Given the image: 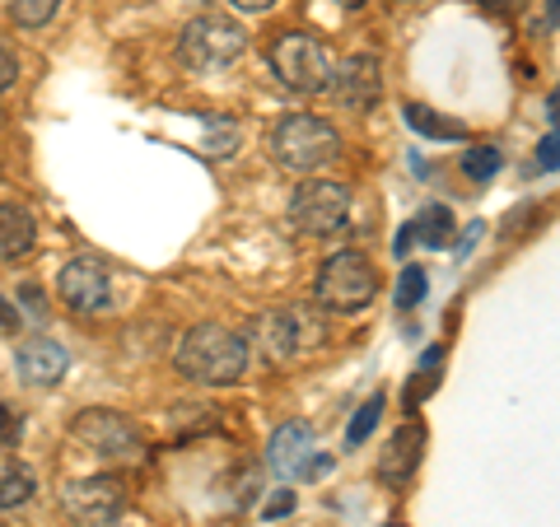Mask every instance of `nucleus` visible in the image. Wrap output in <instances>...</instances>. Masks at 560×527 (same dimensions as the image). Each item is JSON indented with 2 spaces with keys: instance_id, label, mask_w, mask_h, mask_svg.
Here are the masks:
<instances>
[{
  "instance_id": "obj_1",
  "label": "nucleus",
  "mask_w": 560,
  "mask_h": 527,
  "mask_svg": "<svg viewBox=\"0 0 560 527\" xmlns=\"http://www.w3.org/2000/svg\"><path fill=\"white\" fill-rule=\"evenodd\" d=\"M173 364H178V374L191 378V383L230 388V383H238L243 374H248V341H243L238 331L220 327V323H201L178 341Z\"/></svg>"
},
{
  "instance_id": "obj_2",
  "label": "nucleus",
  "mask_w": 560,
  "mask_h": 527,
  "mask_svg": "<svg viewBox=\"0 0 560 527\" xmlns=\"http://www.w3.org/2000/svg\"><path fill=\"white\" fill-rule=\"evenodd\" d=\"M378 271L374 261L346 248V253H331L323 267H318V280H313V298H318L323 313H341V318H350V313H364L378 298Z\"/></svg>"
},
{
  "instance_id": "obj_3",
  "label": "nucleus",
  "mask_w": 560,
  "mask_h": 527,
  "mask_svg": "<svg viewBox=\"0 0 560 527\" xmlns=\"http://www.w3.org/2000/svg\"><path fill=\"white\" fill-rule=\"evenodd\" d=\"M271 154L290 173H318L341 160V131L313 113H294L271 131Z\"/></svg>"
},
{
  "instance_id": "obj_4",
  "label": "nucleus",
  "mask_w": 560,
  "mask_h": 527,
  "mask_svg": "<svg viewBox=\"0 0 560 527\" xmlns=\"http://www.w3.org/2000/svg\"><path fill=\"white\" fill-rule=\"evenodd\" d=\"M243 51H248V33L230 14H197L191 24H183L178 33V61L197 75H215V70H230Z\"/></svg>"
},
{
  "instance_id": "obj_5",
  "label": "nucleus",
  "mask_w": 560,
  "mask_h": 527,
  "mask_svg": "<svg viewBox=\"0 0 560 527\" xmlns=\"http://www.w3.org/2000/svg\"><path fill=\"white\" fill-rule=\"evenodd\" d=\"M257 346L267 350L271 364L285 360H304L313 350L327 346V318L318 304H290V308H271L257 318Z\"/></svg>"
},
{
  "instance_id": "obj_6",
  "label": "nucleus",
  "mask_w": 560,
  "mask_h": 527,
  "mask_svg": "<svg viewBox=\"0 0 560 527\" xmlns=\"http://www.w3.org/2000/svg\"><path fill=\"white\" fill-rule=\"evenodd\" d=\"M70 438H75L84 453L103 458V462H136V458H145V438H140V430L121 411H108V407L80 411L75 420H70Z\"/></svg>"
},
{
  "instance_id": "obj_7",
  "label": "nucleus",
  "mask_w": 560,
  "mask_h": 527,
  "mask_svg": "<svg viewBox=\"0 0 560 527\" xmlns=\"http://www.w3.org/2000/svg\"><path fill=\"white\" fill-rule=\"evenodd\" d=\"M271 66H276L280 84H290L294 94H318V90H327L337 61H331L327 43H318L313 33H276Z\"/></svg>"
},
{
  "instance_id": "obj_8",
  "label": "nucleus",
  "mask_w": 560,
  "mask_h": 527,
  "mask_svg": "<svg viewBox=\"0 0 560 527\" xmlns=\"http://www.w3.org/2000/svg\"><path fill=\"white\" fill-rule=\"evenodd\" d=\"M350 220V191L346 183L331 178H308L300 191L290 197V224L308 238H331L341 234Z\"/></svg>"
},
{
  "instance_id": "obj_9",
  "label": "nucleus",
  "mask_w": 560,
  "mask_h": 527,
  "mask_svg": "<svg viewBox=\"0 0 560 527\" xmlns=\"http://www.w3.org/2000/svg\"><path fill=\"white\" fill-rule=\"evenodd\" d=\"M121 504H127V490L117 477H84L61 490V508L75 527H113Z\"/></svg>"
},
{
  "instance_id": "obj_10",
  "label": "nucleus",
  "mask_w": 560,
  "mask_h": 527,
  "mask_svg": "<svg viewBox=\"0 0 560 527\" xmlns=\"http://www.w3.org/2000/svg\"><path fill=\"white\" fill-rule=\"evenodd\" d=\"M57 294L70 313H108L113 308V276L98 257H75L61 267Z\"/></svg>"
},
{
  "instance_id": "obj_11",
  "label": "nucleus",
  "mask_w": 560,
  "mask_h": 527,
  "mask_svg": "<svg viewBox=\"0 0 560 527\" xmlns=\"http://www.w3.org/2000/svg\"><path fill=\"white\" fill-rule=\"evenodd\" d=\"M327 90H331V98H337L341 108H350V113H370L374 103L383 98V66H378V57L360 51V57H346L341 66H331Z\"/></svg>"
},
{
  "instance_id": "obj_12",
  "label": "nucleus",
  "mask_w": 560,
  "mask_h": 527,
  "mask_svg": "<svg viewBox=\"0 0 560 527\" xmlns=\"http://www.w3.org/2000/svg\"><path fill=\"white\" fill-rule=\"evenodd\" d=\"M313 448H318V438H313V430L304 420H285V425L271 434L267 462L280 481H294V477H304V467L313 462Z\"/></svg>"
},
{
  "instance_id": "obj_13",
  "label": "nucleus",
  "mask_w": 560,
  "mask_h": 527,
  "mask_svg": "<svg viewBox=\"0 0 560 527\" xmlns=\"http://www.w3.org/2000/svg\"><path fill=\"white\" fill-rule=\"evenodd\" d=\"M70 368V350L61 341H47V337H33L20 346V355H14V374L33 388H57Z\"/></svg>"
},
{
  "instance_id": "obj_14",
  "label": "nucleus",
  "mask_w": 560,
  "mask_h": 527,
  "mask_svg": "<svg viewBox=\"0 0 560 527\" xmlns=\"http://www.w3.org/2000/svg\"><path fill=\"white\" fill-rule=\"evenodd\" d=\"M425 444H430L425 425H420V420H407V425L393 434V444L383 448V458H378V481H388V485L411 481L416 467H420V458H425Z\"/></svg>"
},
{
  "instance_id": "obj_15",
  "label": "nucleus",
  "mask_w": 560,
  "mask_h": 527,
  "mask_svg": "<svg viewBox=\"0 0 560 527\" xmlns=\"http://www.w3.org/2000/svg\"><path fill=\"white\" fill-rule=\"evenodd\" d=\"M33 243H38V220H33V210L20 201H0V257L20 261L33 253Z\"/></svg>"
},
{
  "instance_id": "obj_16",
  "label": "nucleus",
  "mask_w": 560,
  "mask_h": 527,
  "mask_svg": "<svg viewBox=\"0 0 560 527\" xmlns=\"http://www.w3.org/2000/svg\"><path fill=\"white\" fill-rule=\"evenodd\" d=\"M407 230H411V238L425 243V248H448L453 243V210L448 206H425Z\"/></svg>"
},
{
  "instance_id": "obj_17",
  "label": "nucleus",
  "mask_w": 560,
  "mask_h": 527,
  "mask_svg": "<svg viewBox=\"0 0 560 527\" xmlns=\"http://www.w3.org/2000/svg\"><path fill=\"white\" fill-rule=\"evenodd\" d=\"M407 127L420 131V136H430V140H467V127L463 121H453V117H440L434 108H425V103H407Z\"/></svg>"
},
{
  "instance_id": "obj_18",
  "label": "nucleus",
  "mask_w": 560,
  "mask_h": 527,
  "mask_svg": "<svg viewBox=\"0 0 560 527\" xmlns=\"http://www.w3.org/2000/svg\"><path fill=\"white\" fill-rule=\"evenodd\" d=\"M206 154L210 160H230V154L243 145V127L230 113H206Z\"/></svg>"
},
{
  "instance_id": "obj_19",
  "label": "nucleus",
  "mask_w": 560,
  "mask_h": 527,
  "mask_svg": "<svg viewBox=\"0 0 560 527\" xmlns=\"http://www.w3.org/2000/svg\"><path fill=\"white\" fill-rule=\"evenodd\" d=\"M33 490H38V481H33L28 467H5L0 471V508H20L33 500Z\"/></svg>"
},
{
  "instance_id": "obj_20",
  "label": "nucleus",
  "mask_w": 560,
  "mask_h": 527,
  "mask_svg": "<svg viewBox=\"0 0 560 527\" xmlns=\"http://www.w3.org/2000/svg\"><path fill=\"white\" fill-rule=\"evenodd\" d=\"M61 0H10V20L20 28H47L57 20Z\"/></svg>"
},
{
  "instance_id": "obj_21",
  "label": "nucleus",
  "mask_w": 560,
  "mask_h": 527,
  "mask_svg": "<svg viewBox=\"0 0 560 527\" xmlns=\"http://www.w3.org/2000/svg\"><path fill=\"white\" fill-rule=\"evenodd\" d=\"M383 407H388V397H383V393H374V397H370V401H364V407L355 411V420H350V425H346V444H350V448H355V444H364V438H370V434L378 430Z\"/></svg>"
},
{
  "instance_id": "obj_22",
  "label": "nucleus",
  "mask_w": 560,
  "mask_h": 527,
  "mask_svg": "<svg viewBox=\"0 0 560 527\" xmlns=\"http://www.w3.org/2000/svg\"><path fill=\"white\" fill-rule=\"evenodd\" d=\"M463 173H467V178H477V183H490V178L500 173V150H495V145L467 150V154H463Z\"/></svg>"
},
{
  "instance_id": "obj_23",
  "label": "nucleus",
  "mask_w": 560,
  "mask_h": 527,
  "mask_svg": "<svg viewBox=\"0 0 560 527\" xmlns=\"http://www.w3.org/2000/svg\"><path fill=\"white\" fill-rule=\"evenodd\" d=\"M393 298H397V308H416L420 298H425V271H420V267H401Z\"/></svg>"
},
{
  "instance_id": "obj_24",
  "label": "nucleus",
  "mask_w": 560,
  "mask_h": 527,
  "mask_svg": "<svg viewBox=\"0 0 560 527\" xmlns=\"http://www.w3.org/2000/svg\"><path fill=\"white\" fill-rule=\"evenodd\" d=\"M20 434H24L20 411H10L5 401H0V448H14V444H20Z\"/></svg>"
},
{
  "instance_id": "obj_25",
  "label": "nucleus",
  "mask_w": 560,
  "mask_h": 527,
  "mask_svg": "<svg viewBox=\"0 0 560 527\" xmlns=\"http://www.w3.org/2000/svg\"><path fill=\"white\" fill-rule=\"evenodd\" d=\"M537 168H541V173L560 168V131H551V136L537 140Z\"/></svg>"
},
{
  "instance_id": "obj_26",
  "label": "nucleus",
  "mask_w": 560,
  "mask_h": 527,
  "mask_svg": "<svg viewBox=\"0 0 560 527\" xmlns=\"http://www.w3.org/2000/svg\"><path fill=\"white\" fill-rule=\"evenodd\" d=\"M285 514H294V490H276V495H271V504L261 508V518H267V523H276V518H285Z\"/></svg>"
},
{
  "instance_id": "obj_27",
  "label": "nucleus",
  "mask_w": 560,
  "mask_h": 527,
  "mask_svg": "<svg viewBox=\"0 0 560 527\" xmlns=\"http://www.w3.org/2000/svg\"><path fill=\"white\" fill-rule=\"evenodd\" d=\"M14 80H20V57H14L10 47H0V94H5Z\"/></svg>"
},
{
  "instance_id": "obj_28",
  "label": "nucleus",
  "mask_w": 560,
  "mask_h": 527,
  "mask_svg": "<svg viewBox=\"0 0 560 527\" xmlns=\"http://www.w3.org/2000/svg\"><path fill=\"white\" fill-rule=\"evenodd\" d=\"M486 10H495V14H518L523 5H528V0H481Z\"/></svg>"
},
{
  "instance_id": "obj_29",
  "label": "nucleus",
  "mask_w": 560,
  "mask_h": 527,
  "mask_svg": "<svg viewBox=\"0 0 560 527\" xmlns=\"http://www.w3.org/2000/svg\"><path fill=\"white\" fill-rule=\"evenodd\" d=\"M234 10H243V14H261V10H271L276 0H230Z\"/></svg>"
},
{
  "instance_id": "obj_30",
  "label": "nucleus",
  "mask_w": 560,
  "mask_h": 527,
  "mask_svg": "<svg viewBox=\"0 0 560 527\" xmlns=\"http://www.w3.org/2000/svg\"><path fill=\"white\" fill-rule=\"evenodd\" d=\"M24 304L33 308V318H43V313H47V304H43V294H38V290H33V285H24Z\"/></svg>"
},
{
  "instance_id": "obj_31",
  "label": "nucleus",
  "mask_w": 560,
  "mask_h": 527,
  "mask_svg": "<svg viewBox=\"0 0 560 527\" xmlns=\"http://www.w3.org/2000/svg\"><path fill=\"white\" fill-rule=\"evenodd\" d=\"M14 327H20V313H14L5 298H0V331H14Z\"/></svg>"
},
{
  "instance_id": "obj_32",
  "label": "nucleus",
  "mask_w": 560,
  "mask_h": 527,
  "mask_svg": "<svg viewBox=\"0 0 560 527\" xmlns=\"http://www.w3.org/2000/svg\"><path fill=\"white\" fill-rule=\"evenodd\" d=\"M547 117H551V127L560 131V84H556V90L547 94Z\"/></svg>"
},
{
  "instance_id": "obj_33",
  "label": "nucleus",
  "mask_w": 560,
  "mask_h": 527,
  "mask_svg": "<svg viewBox=\"0 0 560 527\" xmlns=\"http://www.w3.org/2000/svg\"><path fill=\"white\" fill-rule=\"evenodd\" d=\"M551 24H560V0H551Z\"/></svg>"
},
{
  "instance_id": "obj_34",
  "label": "nucleus",
  "mask_w": 560,
  "mask_h": 527,
  "mask_svg": "<svg viewBox=\"0 0 560 527\" xmlns=\"http://www.w3.org/2000/svg\"><path fill=\"white\" fill-rule=\"evenodd\" d=\"M337 5H346V10H355V5H364V0H337Z\"/></svg>"
}]
</instances>
